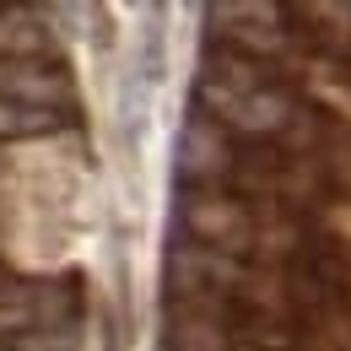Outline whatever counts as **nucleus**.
Returning <instances> with one entry per match:
<instances>
[{
    "instance_id": "nucleus-1",
    "label": "nucleus",
    "mask_w": 351,
    "mask_h": 351,
    "mask_svg": "<svg viewBox=\"0 0 351 351\" xmlns=\"http://www.w3.org/2000/svg\"><path fill=\"white\" fill-rule=\"evenodd\" d=\"M173 227L211 243V249H227V254H243V260H260V200L232 189V184H178L173 195Z\"/></svg>"
},
{
    "instance_id": "nucleus-2",
    "label": "nucleus",
    "mask_w": 351,
    "mask_h": 351,
    "mask_svg": "<svg viewBox=\"0 0 351 351\" xmlns=\"http://www.w3.org/2000/svg\"><path fill=\"white\" fill-rule=\"evenodd\" d=\"M206 38L281 65L303 49V27L287 0H206Z\"/></svg>"
},
{
    "instance_id": "nucleus-3",
    "label": "nucleus",
    "mask_w": 351,
    "mask_h": 351,
    "mask_svg": "<svg viewBox=\"0 0 351 351\" xmlns=\"http://www.w3.org/2000/svg\"><path fill=\"white\" fill-rule=\"evenodd\" d=\"M238 141L243 135H232L221 119L189 103V114L173 135V184H227L232 162H238Z\"/></svg>"
},
{
    "instance_id": "nucleus-4",
    "label": "nucleus",
    "mask_w": 351,
    "mask_h": 351,
    "mask_svg": "<svg viewBox=\"0 0 351 351\" xmlns=\"http://www.w3.org/2000/svg\"><path fill=\"white\" fill-rule=\"evenodd\" d=\"M0 97H11V103H38V108H82V103H76V82H71V71H65L60 54L0 60Z\"/></svg>"
},
{
    "instance_id": "nucleus-5",
    "label": "nucleus",
    "mask_w": 351,
    "mask_h": 351,
    "mask_svg": "<svg viewBox=\"0 0 351 351\" xmlns=\"http://www.w3.org/2000/svg\"><path fill=\"white\" fill-rule=\"evenodd\" d=\"M54 54V27L33 0L0 5V60H38Z\"/></svg>"
},
{
    "instance_id": "nucleus-6",
    "label": "nucleus",
    "mask_w": 351,
    "mask_h": 351,
    "mask_svg": "<svg viewBox=\"0 0 351 351\" xmlns=\"http://www.w3.org/2000/svg\"><path fill=\"white\" fill-rule=\"evenodd\" d=\"M27 287H33V324H82L87 319V281H82V270L38 276Z\"/></svg>"
},
{
    "instance_id": "nucleus-7",
    "label": "nucleus",
    "mask_w": 351,
    "mask_h": 351,
    "mask_svg": "<svg viewBox=\"0 0 351 351\" xmlns=\"http://www.w3.org/2000/svg\"><path fill=\"white\" fill-rule=\"evenodd\" d=\"M76 125V108H38V103H11L0 97V141H49Z\"/></svg>"
},
{
    "instance_id": "nucleus-8",
    "label": "nucleus",
    "mask_w": 351,
    "mask_h": 351,
    "mask_svg": "<svg viewBox=\"0 0 351 351\" xmlns=\"http://www.w3.org/2000/svg\"><path fill=\"white\" fill-rule=\"evenodd\" d=\"M22 330H33V287L5 270L0 276V346L11 335H22Z\"/></svg>"
},
{
    "instance_id": "nucleus-9",
    "label": "nucleus",
    "mask_w": 351,
    "mask_h": 351,
    "mask_svg": "<svg viewBox=\"0 0 351 351\" xmlns=\"http://www.w3.org/2000/svg\"><path fill=\"white\" fill-rule=\"evenodd\" d=\"M5 351H87L82 324H33L22 335H11Z\"/></svg>"
},
{
    "instance_id": "nucleus-10",
    "label": "nucleus",
    "mask_w": 351,
    "mask_h": 351,
    "mask_svg": "<svg viewBox=\"0 0 351 351\" xmlns=\"http://www.w3.org/2000/svg\"><path fill=\"white\" fill-rule=\"evenodd\" d=\"M0 173H5V157H0Z\"/></svg>"
}]
</instances>
